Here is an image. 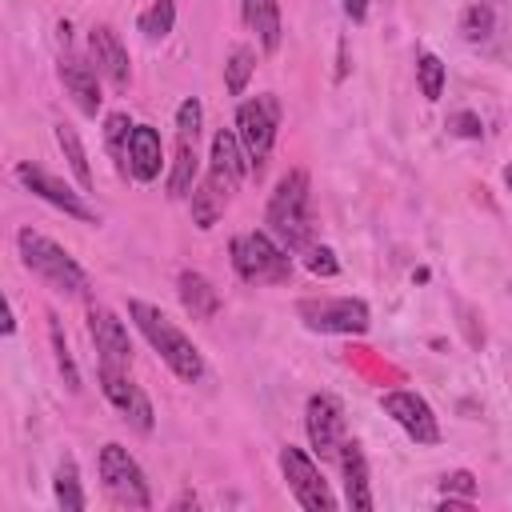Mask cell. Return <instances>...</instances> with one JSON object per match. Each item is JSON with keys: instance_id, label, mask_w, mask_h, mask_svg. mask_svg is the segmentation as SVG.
Returning <instances> with one entry per match:
<instances>
[{"instance_id": "cell-6", "label": "cell", "mask_w": 512, "mask_h": 512, "mask_svg": "<svg viewBox=\"0 0 512 512\" xmlns=\"http://www.w3.org/2000/svg\"><path fill=\"white\" fill-rule=\"evenodd\" d=\"M100 480H104V492L120 504V508H152V492H148V480H144V468L128 456V448L120 444H104L100 448Z\"/></svg>"}, {"instance_id": "cell-33", "label": "cell", "mask_w": 512, "mask_h": 512, "mask_svg": "<svg viewBox=\"0 0 512 512\" xmlns=\"http://www.w3.org/2000/svg\"><path fill=\"white\" fill-rule=\"evenodd\" d=\"M444 128H448L452 136H460V140H480V136H484L480 116H476V112H468V108H464V112H452Z\"/></svg>"}, {"instance_id": "cell-27", "label": "cell", "mask_w": 512, "mask_h": 512, "mask_svg": "<svg viewBox=\"0 0 512 512\" xmlns=\"http://www.w3.org/2000/svg\"><path fill=\"white\" fill-rule=\"evenodd\" d=\"M48 336H52V352H56V368L64 376V388L68 392H80V372H76V360L68 352V336H64V328H60L56 316H48Z\"/></svg>"}, {"instance_id": "cell-5", "label": "cell", "mask_w": 512, "mask_h": 512, "mask_svg": "<svg viewBox=\"0 0 512 512\" xmlns=\"http://www.w3.org/2000/svg\"><path fill=\"white\" fill-rule=\"evenodd\" d=\"M296 316L304 320L308 332H324V336H364L372 324V312L364 300L352 296H304L296 300Z\"/></svg>"}, {"instance_id": "cell-19", "label": "cell", "mask_w": 512, "mask_h": 512, "mask_svg": "<svg viewBox=\"0 0 512 512\" xmlns=\"http://www.w3.org/2000/svg\"><path fill=\"white\" fill-rule=\"evenodd\" d=\"M176 292H180V304L192 320H212L220 312V292L212 288V280L204 272H192L184 268L180 280H176Z\"/></svg>"}, {"instance_id": "cell-30", "label": "cell", "mask_w": 512, "mask_h": 512, "mask_svg": "<svg viewBox=\"0 0 512 512\" xmlns=\"http://www.w3.org/2000/svg\"><path fill=\"white\" fill-rule=\"evenodd\" d=\"M492 24H496L492 8H488V4H472V8H464V16H460V36H464L468 44H480V40L492 36Z\"/></svg>"}, {"instance_id": "cell-16", "label": "cell", "mask_w": 512, "mask_h": 512, "mask_svg": "<svg viewBox=\"0 0 512 512\" xmlns=\"http://www.w3.org/2000/svg\"><path fill=\"white\" fill-rule=\"evenodd\" d=\"M60 84H64V92L76 100V108L84 112V116H96L100 112V84H96V68L92 64H84L80 56H60Z\"/></svg>"}, {"instance_id": "cell-24", "label": "cell", "mask_w": 512, "mask_h": 512, "mask_svg": "<svg viewBox=\"0 0 512 512\" xmlns=\"http://www.w3.org/2000/svg\"><path fill=\"white\" fill-rule=\"evenodd\" d=\"M132 120H128V112H112L108 120H104V144H108V152H112V164H116V172L120 176H128V144H132Z\"/></svg>"}, {"instance_id": "cell-31", "label": "cell", "mask_w": 512, "mask_h": 512, "mask_svg": "<svg viewBox=\"0 0 512 512\" xmlns=\"http://www.w3.org/2000/svg\"><path fill=\"white\" fill-rule=\"evenodd\" d=\"M200 120H204L200 100H196V96L180 100V108H176V136H184V140H200Z\"/></svg>"}, {"instance_id": "cell-10", "label": "cell", "mask_w": 512, "mask_h": 512, "mask_svg": "<svg viewBox=\"0 0 512 512\" xmlns=\"http://www.w3.org/2000/svg\"><path fill=\"white\" fill-rule=\"evenodd\" d=\"M32 196H40V200H48L52 208H60L64 216H72V220H84V224H100V216L84 204V192H72L64 180H56L52 172H44V168H36V164H28V160H20L16 164V172H12Z\"/></svg>"}, {"instance_id": "cell-8", "label": "cell", "mask_w": 512, "mask_h": 512, "mask_svg": "<svg viewBox=\"0 0 512 512\" xmlns=\"http://www.w3.org/2000/svg\"><path fill=\"white\" fill-rule=\"evenodd\" d=\"M280 472H284L288 492L296 496L300 508H308V512H332V508H336V496L328 492L320 468L312 464V456H308L304 448L284 444V448H280Z\"/></svg>"}, {"instance_id": "cell-11", "label": "cell", "mask_w": 512, "mask_h": 512, "mask_svg": "<svg viewBox=\"0 0 512 512\" xmlns=\"http://www.w3.org/2000/svg\"><path fill=\"white\" fill-rule=\"evenodd\" d=\"M380 408H384V416H392L408 432V440H416V444H440V424H436V412H432V404L424 396L396 388V392H384L380 396Z\"/></svg>"}, {"instance_id": "cell-20", "label": "cell", "mask_w": 512, "mask_h": 512, "mask_svg": "<svg viewBox=\"0 0 512 512\" xmlns=\"http://www.w3.org/2000/svg\"><path fill=\"white\" fill-rule=\"evenodd\" d=\"M240 12H244V24L256 32L260 48L276 52L280 48V4L276 0H240Z\"/></svg>"}, {"instance_id": "cell-18", "label": "cell", "mask_w": 512, "mask_h": 512, "mask_svg": "<svg viewBox=\"0 0 512 512\" xmlns=\"http://www.w3.org/2000/svg\"><path fill=\"white\" fill-rule=\"evenodd\" d=\"M340 472H344V496L352 508L368 512L372 508V488H368V460H364V448L356 440H344L340 444Z\"/></svg>"}, {"instance_id": "cell-22", "label": "cell", "mask_w": 512, "mask_h": 512, "mask_svg": "<svg viewBox=\"0 0 512 512\" xmlns=\"http://www.w3.org/2000/svg\"><path fill=\"white\" fill-rule=\"evenodd\" d=\"M56 144H60V152H64V160H68V168H72L76 184H80V192H92V168H88V152H84V144H80L76 128L56 124Z\"/></svg>"}, {"instance_id": "cell-29", "label": "cell", "mask_w": 512, "mask_h": 512, "mask_svg": "<svg viewBox=\"0 0 512 512\" xmlns=\"http://www.w3.org/2000/svg\"><path fill=\"white\" fill-rule=\"evenodd\" d=\"M172 24H176V0H156V4L140 16V32H144L148 40H164V36L172 32Z\"/></svg>"}, {"instance_id": "cell-25", "label": "cell", "mask_w": 512, "mask_h": 512, "mask_svg": "<svg viewBox=\"0 0 512 512\" xmlns=\"http://www.w3.org/2000/svg\"><path fill=\"white\" fill-rule=\"evenodd\" d=\"M56 504L64 508V512H80L84 504H88V496H84V488H80V472H76V460L72 456H60V464H56Z\"/></svg>"}, {"instance_id": "cell-32", "label": "cell", "mask_w": 512, "mask_h": 512, "mask_svg": "<svg viewBox=\"0 0 512 512\" xmlns=\"http://www.w3.org/2000/svg\"><path fill=\"white\" fill-rule=\"evenodd\" d=\"M304 268L312 276H336L340 272V260H336V252L328 244H308L304 248Z\"/></svg>"}, {"instance_id": "cell-34", "label": "cell", "mask_w": 512, "mask_h": 512, "mask_svg": "<svg viewBox=\"0 0 512 512\" xmlns=\"http://www.w3.org/2000/svg\"><path fill=\"white\" fill-rule=\"evenodd\" d=\"M440 492H444V496L456 492V496H464V500H476V476L464 472V468H456V472H448V476L440 480Z\"/></svg>"}, {"instance_id": "cell-36", "label": "cell", "mask_w": 512, "mask_h": 512, "mask_svg": "<svg viewBox=\"0 0 512 512\" xmlns=\"http://www.w3.org/2000/svg\"><path fill=\"white\" fill-rule=\"evenodd\" d=\"M504 180H508V188H512V164H508V168H504Z\"/></svg>"}, {"instance_id": "cell-23", "label": "cell", "mask_w": 512, "mask_h": 512, "mask_svg": "<svg viewBox=\"0 0 512 512\" xmlns=\"http://www.w3.org/2000/svg\"><path fill=\"white\" fill-rule=\"evenodd\" d=\"M224 204H228V196H224V192L204 176V180L192 188V220H196V228H200V232H208V228L220 220Z\"/></svg>"}, {"instance_id": "cell-17", "label": "cell", "mask_w": 512, "mask_h": 512, "mask_svg": "<svg viewBox=\"0 0 512 512\" xmlns=\"http://www.w3.org/2000/svg\"><path fill=\"white\" fill-rule=\"evenodd\" d=\"M160 164H164L160 132L148 128V124H136L132 128V144H128V176L140 180V184H152L160 176Z\"/></svg>"}, {"instance_id": "cell-2", "label": "cell", "mask_w": 512, "mask_h": 512, "mask_svg": "<svg viewBox=\"0 0 512 512\" xmlns=\"http://www.w3.org/2000/svg\"><path fill=\"white\" fill-rule=\"evenodd\" d=\"M268 232L288 248L304 252L312 244V212H308V172L292 168L280 176L272 200H268Z\"/></svg>"}, {"instance_id": "cell-35", "label": "cell", "mask_w": 512, "mask_h": 512, "mask_svg": "<svg viewBox=\"0 0 512 512\" xmlns=\"http://www.w3.org/2000/svg\"><path fill=\"white\" fill-rule=\"evenodd\" d=\"M340 4H344V12H348V20H356V24H360V20L368 16V0H340Z\"/></svg>"}, {"instance_id": "cell-3", "label": "cell", "mask_w": 512, "mask_h": 512, "mask_svg": "<svg viewBox=\"0 0 512 512\" xmlns=\"http://www.w3.org/2000/svg\"><path fill=\"white\" fill-rule=\"evenodd\" d=\"M16 248H20L24 268H32L48 288H56V292H64V296H84L88 272H84L56 240H48L44 232L20 228V232H16Z\"/></svg>"}, {"instance_id": "cell-1", "label": "cell", "mask_w": 512, "mask_h": 512, "mask_svg": "<svg viewBox=\"0 0 512 512\" xmlns=\"http://www.w3.org/2000/svg\"><path fill=\"white\" fill-rule=\"evenodd\" d=\"M128 316L136 320V328L144 332V340L160 352V360H164L180 380L196 384V380L204 376V356H200V348H196L156 304H148V300H128Z\"/></svg>"}, {"instance_id": "cell-7", "label": "cell", "mask_w": 512, "mask_h": 512, "mask_svg": "<svg viewBox=\"0 0 512 512\" xmlns=\"http://www.w3.org/2000/svg\"><path fill=\"white\" fill-rule=\"evenodd\" d=\"M276 128H280V108H276V96H252L236 108V136H240V148L248 156L252 168H260L276 144Z\"/></svg>"}, {"instance_id": "cell-21", "label": "cell", "mask_w": 512, "mask_h": 512, "mask_svg": "<svg viewBox=\"0 0 512 512\" xmlns=\"http://www.w3.org/2000/svg\"><path fill=\"white\" fill-rule=\"evenodd\" d=\"M200 156H196V140H176V160H172V172H168V196L172 200H184L192 196V188L200 184Z\"/></svg>"}, {"instance_id": "cell-14", "label": "cell", "mask_w": 512, "mask_h": 512, "mask_svg": "<svg viewBox=\"0 0 512 512\" xmlns=\"http://www.w3.org/2000/svg\"><path fill=\"white\" fill-rule=\"evenodd\" d=\"M244 168H248V156H244V148H240V136L228 132V128H220V132L212 136V152H208V180H212L224 196H232V192L240 188V180H244Z\"/></svg>"}, {"instance_id": "cell-4", "label": "cell", "mask_w": 512, "mask_h": 512, "mask_svg": "<svg viewBox=\"0 0 512 512\" xmlns=\"http://www.w3.org/2000/svg\"><path fill=\"white\" fill-rule=\"evenodd\" d=\"M232 268L248 284H284L292 276V256L268 232H240L232 236Z\"/></svg>"}, {"instance_id": "cell-26", "label": "cell", "mask_w": 512, "mask_h": 512, "mask_svg": "<svg viewBox=\"0 0 512 512\" xmlns=\"http://www.w3.org/2000/svg\"><path fill=\"white\" fill-rule=\"evenodd\" d=\"M252 72H256V48L236 44V48H232V56H228V64H224V88H228L232 96H240V92L248 88Z\"/></svg>"}, {"instance_id": "cell-28", "label": "cell", "mask_w": 512, "mask_h": 512, "mask_svg": "<svg viewBox=\"0 0 512 512\" xmlns=\"http://www.w3.org/2000/svg\"><path fill=\"white\" fill-rule=\"evenodd\" d=\"M416 80H420V96L424 100H440V92H444V60L432 56V52H420Z\"/></svg>"}, {"instance_id": "cell-9", "label": "cell", "mask_w": 512, "mask_h": 512, "mask_svg": "<svg viewBox=\"0 0 512 512\" xmlns=\"http://www.w3.org/2000/svg\"><path fill=\"white\" fill-rule=\"evenodd\" d=\"M304 432H308V444H312L316 456L336 460L340 444H344V408H340V400L328 396V392L308 396V404H304Z\"/></svg>"}, {"instance_id": "cell-15", "label": "cell", "mask_w": 512, "mask_h": 512, "mask_svg": "<svg viewBox=\"0 0 512 512\" xmlns=\"http://www.w3.org/2000/svg\"><path fill=\"white\" fill-rule=\"evenodd\" d=\"M88 48H92V60H96V72L112 84V88H128L132 80V64H128V48L120 44V36L108 28V24H96L88 32Z\"/></svg>"}, {"instance_id": "cell-13", "label": "cell", "mask_w": 512, "mask_h": 512, "mask_svg": "<svg viewBox=\"0 0 512 512\" xmlns=\"http://www.w3.org/2000/svg\"><path fill=\"white\" fill-rule=\"evenodd\" d=\"M88 336L100 352V364H116V368H128L132 364V340H128V328L116 312H108L104 304H92L88 308Z\"/></svg>"}, {"instance_id": "cell-12", "label": "cell", "mask_w": 512, "mask_h": 512, "mask_svg": "<svg viewBox=\"0 0 512 512\" xmlns=\"http://www.w3.org/2000/svg\"><path fill=\"white\" fill-rule=\"evenodd\" d=\"M100 392L108 396V404H112L136 432H152V404H148L144 388L128 380L124 368H116V364H100Z\"/></svg>"}]
</instances>
